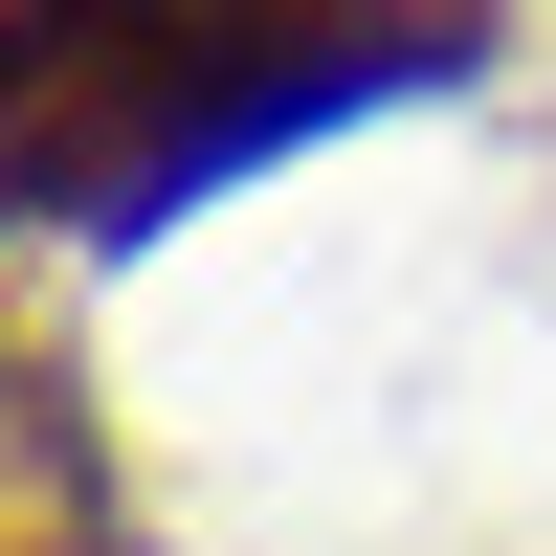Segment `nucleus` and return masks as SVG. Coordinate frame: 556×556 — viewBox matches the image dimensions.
<instances>
[{
    "mask_svg": "<svg viewBox=\"0 0 556 556\" xmlns=\"http://www.w3.org/2000/svg\"><path fill=\"white\" fill-rule=\"evenodd\" d=\"M0 556H134V468L89 424V356L45 290H0Z\"/></svg>",
    "mask_w": 556,
    "mask_h": 556,
    "instance_id": "obj_2",
    "label": "nucleus"
},
{
    "mask_svg": "<svg viewBox=\"0 0 556 556\" xmlns=\"http://www.w3.org/2000/svg\"><path fill=\"white\" fill-rule=\"evenodd\" d=\"M468 45L490 0H0V245L156 223L178 178L267 156L356 89H445Z\"/></svg>",
    "mask_w": 556,
    "mask_h": 556,
    "instance_id": "obj_1",
    "label": "nucleus"
}]
</instances>
